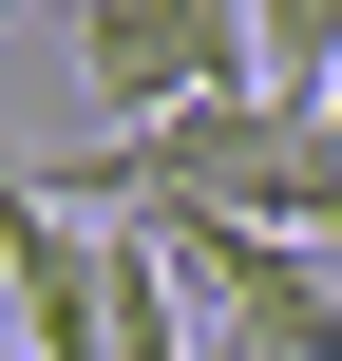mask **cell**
<instances>
[{
	"instance_id": "cell-1",
	"label": "cell",
	"mask_w": 342,
	"mask_h": 361,
	"mask_svg": "<svg viewBox=\"0 0 342 361\" xmlns=\"http://www.w3.org/2000/svg\"><path fill=\"white\" fill-rule=\"evenodd\" d=\"M171 247V286L228 305V361H342V267L305 228H248V209H133Z\"/></svg>"
},
{
	"instance_id": "cell-2",
	"label": "cell",
	"mask_w": 342,
	"mask_h": 361,
	"mask_svg": "<svg viewBox=\"0 0 342 361\" xmlns=\"http://www.w3.org/2000/svg\"><path fill=\"white\" fill-rule=\"evenodd\" d=\"M57 57L95 95V133H133L190 95H248V0H57Z\"/></svg>"
},
{
	"instance_id": "cell-3",
	"label": "cell",
	"mask_w": 342,
	"mask_h": 361,
	"mask_svg": "<svg viewBox=\"0 0 342 361\" xmlns=\"http://www.w3.org/2000/svg\"><path fill=\"white\" fill-rule=\"evenodd\" d=\"M324 76H342V0H248V95L324 114Z\"/></svg>"
},
{
	"instance_id": "cell-4",
	"label": "cell",
	"mask_w": 342,
	"mask_h": 361,
	"mask_svg": "<svg viewBox=\"0 0 342 361\" xmlns=\"http://www.w3.org/2000/svg\"><path fill=\"white\" fill-rule=\"evenodd\" d=\"M305 247H324V267H342V190H324V209H305Z\"/></svg>"
},
{
	"instance_id": "cell-5",
	"label": "cell",
	"mask_w": 342,
	"mask_h": 361,
	"mask_svg": "<svg viewBox=\"0 0 342 361\" xmlns=\"http://www.w3.org/2000/svg\"><path fill=\"white\" fill-rule=\"evenodd\" d=\"M324 133H342V76H324Z\"/></svg>"
}]
</instances>
